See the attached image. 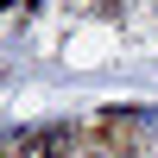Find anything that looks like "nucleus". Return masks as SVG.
<instances>
[{"label": "nucleus", "instance_id": "nucleus-1", "mask_svg": "<svg viewBox=\"0 0 158 158\" xmlns=\"http://www.w3.org/2000/svg\"><path fill=\"white\" fill-rule=\"evenodd\" d=\"M89 139H95L101 152H114V158H133L139 146H146V114L139 108H108V114H95Z\"/></svg>", "mask_w": 158, "mask_h": 158}, {"label": "nucleus", "instance_id": "nucleus-3", "mask_svg": "<svg viewBox=\"0 0 158 158\" xmlns=\"http://www.w3.org/2000/svg\"><path fill=\"white\" fill-rule=\"evenodd\" d=\"M0 158H13V146H6V152H0Z\"/></svg>", "mask_w": 158, "mask_h": 158}, {"label": "nucleus", "instance_id": "nucleus-2", "mask_svg": "<svg viewBox=\"0 0 158 158\" xmlns=\"http://www.w3.org/2000/svg\"><path fill=\"white\" fill-rule=\"evenodd\" d=\"M76 152V127H25L13 139V158H70Z\"/></svg>", "mask_w": 158, "mask_h": 158}]
</instances>
